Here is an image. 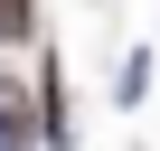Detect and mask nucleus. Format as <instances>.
<instances>
[{
	"label": "nucleus",
	"instance_id": "f257e3e1",
	"mask_svg": "<svg viewBox=\"0 0 160 151\" xmlns=\"http://www.w3.org/2000/svg\"><path fill=\"white\" fill-rule=\"evenodd\" d=\"M0 132L28 142V95H19V76H0Z\"/></svg>",
	"mask_w": 160,
	"mask_h": 151
},
{
	"label": "nucleus",
	"instance_id": "f03ea898",
	"mask_svg": "<svg viewBox=\"0 0 160 151\" xmlns=\"http://www.w3.org/2000/svg\"><path fill=\"white\" fill-rule=\"evenodd\" d=\"M0 38H38V10L28 0H0Z\"/></svg>",
	"mask_w": 160,
	"mask_h": 151
}]
</instances>
